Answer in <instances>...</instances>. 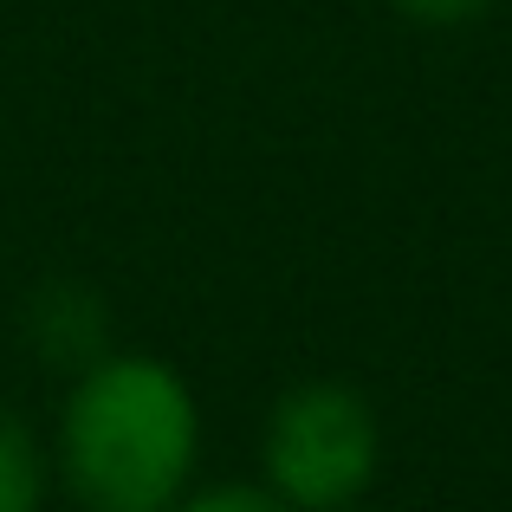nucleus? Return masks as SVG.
I'll list each match as a JSON object with an SVG mask.
<instances>
[{
	"mask_svg": "<svg viewBox=\"0 0 512 512\" xmlns=\"http://www.w3.org/2000/svg\"><path fill=\"white\" fill-rule=\"evenodd\" d=\"M383 7L402 13V20H415V26H467V20H480L493 0H383Z\"/></svg>",
	"mask_w": 512,
	"mask_h": 512,
	"instance_id": "6",
	"label": "nucleus"
},
{
	"mask_svg": "<svg viewBox=\"0 0 512 512\" xmlns=\"http://www.w3.org/2000/svg\"><path fill=\"white\" fill-rule=\"evenodd\" d=\"M26 338L46 363H59L65 376L85 370L91 357H104L111 350V318H104V299L91 286H46L33 292V305H26Z\"/></svg>",
	"mask_w": 512,
	"mask_h": 512,
	"instance_id": "3",
	"label": "nucleus"
},
{
	"mask_svg": "<svg viewBox=\"0 0 512 512\" xmlns=\"http://www.w3.org/2000/svg\"><path fill=\"white\" fill-rule=\"evenodd\" d=\"M201 396L156 350H104L65 376L52 487L72 512H169L201 480Z\"/></svg>",
	"mask_w": 512,
	"mask_h": 512,
	"instance_id": "1",
	"label": "nucleus"
},
{
	"mask_svg": "<svg viewBox=\"0 0 512 512\" xmlns=\"http://www.w3.org/2000/svg\"><path fill=\"white\" fill-rule=\"evenodd\" d=\"M338 512H376V506H370V500H350V506H338Z\"/></svg>",
	"mask_w": 512,
	"mask_h": 512,
	"instance_id": "7",
	"label": "nucleus"
},
{
	"mask_svg": "<svg viewBox=\"0 0 512 512\" xmlns=\"http://www.w3.org/2000/svg\"><path fill=\"white\" fill-rule=\"evenodd\" d=\"M52 448L20 409L0 402V512H46L52 500Z\"/></svg>",
	"mask_w": 512,
	"mask_h": 512,
	"instance_id": "4",
	"label": "nucleus"
},
{
	"mask_svg": "<svg viewBox=\"0 0 512 512\" xmlns=\"http://www.w3.org/2000/svg\"><path fill=\"white\" fill-rule=\"evenodd\" d=\"M169 512H292V506L273 500L260 480H208V487L195 480V487H188Z\"/></svg>",
	"mask_w": 512,
	"mask_h": 512,
	"instance_id": "5",
	"label": "nucleus"
},
{
	"mask_svg": "<svg viewBox=\"0 0 512 512\" xmlns=\"http://www.w3.org/2000/svg\"><path fill=\"white\" fill-rule=\"evenodd\" d=\"M383 474L376 402L344 376H305L279 389L260 422V487L292 512H338L370 500Z\"/></svg>",
	"mask_w": 512,
	"mask_h": 512,
	"instance_id": "2",
	"label": "nucleus"
}]
</instances>
